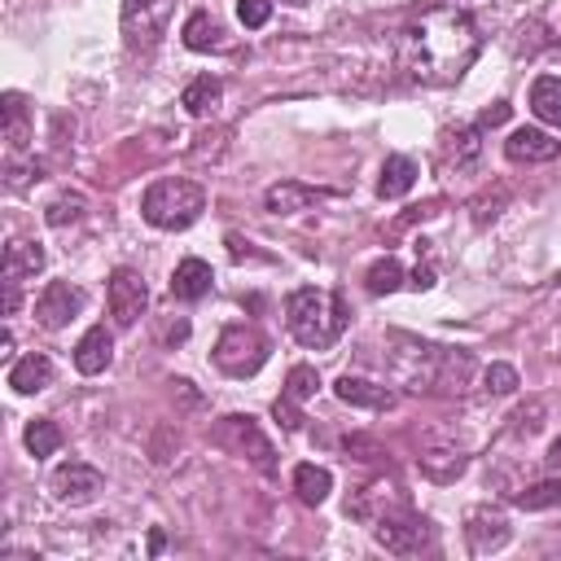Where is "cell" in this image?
<instances>
[{
    "label": "cell",
    "instance_id": "1",
    "mask_svg": "<svg viewBox=\"0 0 561 561\" xmlns=\"http://www.w3.org/2000/svg\"><path fill=\"white\" fill-rule=\"evenodd\" d=\"M478 44L482 39H478L473 18L456 4H438L403 31L399 61H403L408 79H416V83H456L473 66Z\"/></svg>",
    "mask_w": 561,
    "mask_h": 561
},
{
    "label": "cell",
    "instance_id": "2",
    "mask_svg": "<svg viewBox=\"0 0 561 561\" xmlns=\"http://www.w3.org/2000/svg\"><path fill=\"white\" fill-rule=\"evenodd\" d=\"M285 320H289V333L311 346V351H324L342 337L346 329V307L337 294H324V289H294L289 302H285Z\"/></svg>",
    "mask_w": 561,
    "mask_h": 561
},
{
    "label": "cell",
    "instance_id": "3",
    "mask_svg": "<svg viewBox=\"0 0 561 561\" xmlns=\"http://www.w3.org/2000/svg\"><path fill=\"white\" fill-rule=\"evenodd\" d=\"M202 210H206V193L193 180H153L140 197L145 224H153L162 232H180V228L197 224Z\"/></svg>",
    "mask_w": 561,
    "mask_h": 561
},
{
    "label": "cell",
    "instance_id": "4",
    "mask_svg": "<svg viewBox=\"0 0 561 561\" xmlns=\"http://www.w3.org/2000/svg\"><path fill=\"white\" fill-rule=\"evenodd\" d=\"M267 359V337L254 324H228L215 342V364L228 377H254Z\"/></svg>",
    "mask_w": 561,
    "mask_h": 561
},
{
    "label": "cell",
    "instance_id": "5",
    "mask_svg": "<svg viewBox=\"0 0 561 561\" xmlns=\"http://www.w3.org/2000/svg\"><path fill=\"white\" fill-rule=\"evenodd\" d=\"M373 539H377L386 552H394V557H412V552H421V548L430 543V526H425V517H416L408 504H394L390 513H381V517L373 522Z\"/></svg>",
    "mask_w": 561,
    "mask_h": 561
},
{
    "label": "cell",
    "instance_id": "6",
    "mask_svg": "<svg viewBox=\"0 0 561 561\" xmlns=\"http://www.w3.org/2000/svg\"><path fill=\"white\" fill-rule=\"evenodd\" d=\"M175 0H123V39L127 48H153L171 22Z\"/></svg>",
    "mask_w": 561,
    "mask_h": 561
},
{
    "label": "cell",
    "instance_id": "7",
    "mask_svg": "<svg viewBox=\"0 0 561 561\" xmlns=\"http://www.w3.org/2000/svg\"><path fill=\"white\" fill-rule=\"evenodd\" d=\"M105 302H110L114 324H118V329H131V324L145 316V307H149V289H145L140 272H131V267H114V272H110Z\"/></svg>",
    "mask_w": 561,
    "mask_h": 561
},
{
    "label": "cell",
    "instance_id": "8",
    "mask_svg": "<svg viewBox=\"0 0 561 561\" xmlns=\"http://www.w3.org/2000/svg\"><path fill=\"white\" fill-rule=\"evenodd\" d=\"M219 443H228V447H237V451H245L263 473H272L276 469V451H272V443L263 438V430L254 425V416H241V412H232V416H224L219 421Z\"/></svg>",
    "mask_w": 561,
    "mask_h": 561
},
{
    "label": "cell",
    "instance_id": "9",
    "mask_svg": "<svg viewBox=\"0 0 561 561\" xmlns=\"http://www.w3.org/2000/svg\"><path fill=\"white\" fill-rule=\"evenodd\" d=\"M79 311H83V289L70 285V280H48L44 294L35 298V320H39L44 329H61V324H70Z\"/></svg>",
    "mask_w": 561,
    "mask_h": 561
},
{
    "label": "cell",
    "instance_id": "10",
    "mask_svg": "<svg viewBox=\"0 0 561 561\" xmlns=\"http://www.w3.org/2000/svg\"><path fill=\"white\" fill-rule=\"evenodd\" d=\"M101 469H92V465H83V460H66V465H57L53 469V495L61 500V504H88V500H96V491H101Z\"/></svg>",
    "mask_w": 561,
    "mask_h": 561
},
{
    "label": "cell",
    "instance_id": "11",
    "mask_svg": "<svg viewBox=\"0 0 561 561\" xmlns=\"http://www.w3.org/2000/svg\"><path fill=\"white\" fill-rule=\"evenodd\" d=\"M504 153H508V162H526V167L530 162H552L561 153V140H552L539 127H517V131H508Z\"/></svg>",
    "mask_w": 561,
    "mask_h": 561
},
{
    "label": "cell",
    "instance_id": "12",
    "mask_svg": "<svg viewBox=\"0 0 561 561\" xmlns=\"http://www.w3.org/2000/svg\"><path fill=\"white\" fill-rule=\"evenodd\" d=\"M110 359H114V337H110L105 324H92V329L79 337V346H75V368H79L83 377H96V373L110 368Z\"/></svg>",
    "mask_w": 561,
    "mask_h": 561
},
{
    "label": "cell",
    "instance_id": "13",
    "mask_svg": "<svg viewBox=\"0 0 561 561\" xmlns=\"http://www.w3.org/2000/svg\"><path fill=\"white\" fill-rule=\"evenodd\" d=\"M210 285H215V272H210L206 259H184V263L171 272V294H175L180 302H197V298H206Z\"/></svg>",
    "mask_w": 561,
    "mask_h": 561
},
{
    "label": "cell",
    "instance_id": "14",
    "mask_svg": "<svg viewBox=\"0 0 561 561\" xmlns=\"http://www.w3.org/2000/svg\"><path fill=\"white\" fill-rule=\"evenodd\" d=\"M333 394H337L342 403H355V408H390V403H394V390H386V386H377V381H368V377H351V373L337 377Z\"/></svg>",
    "mask_w": 561,
    "mask_h": 561
},
{
    "label": "cell",
    "instance_id": "15",
    "mask_svg": "<svg viewBox=\"0 0 561 561\" xmlns=\"http://www.w3.org/2000/svg\"><path fill=\"white\" fill-rule=\"evenodd\" d=\"M465 535H469V548H473V552H495V548L508 543V522H504L500 513H491V508H478V513L469 517Z\"/></svg>",
    "mask_w": 561,
    "mask_h": 561
},
{
    "label": "cell",
    "instance_id": "16",
    "mask_svg": "<svg viewBox=\"0 0 561 561\" xmlns=\"http://www.w3.org/2000/svg\"><path fill=\"white\" fill-rule=\"evenodd\" d=\"M0 114H4V140H9V149L22 153L31 145V105H26V96L22 92H4Z\"/></svg>",
    "mask_w": 561,
    "mask_h": 561
},
{
    "label": "cell",
    "instance_id": "17",
    "mask_svg": "<svg viewBox=\"0 0 561 561\" xmlns=\"http://www.w3.org/2000/svg\"><path fill=\"white\" fill-rule=\"evenodd\" d=\"M324 193L320 188H307V184H298V180H280V184H272L267 193H263V206L272 210V215H294V210H307L311 202H320Z\"/></svg>",
    "mask_w": 561,
    "mask_h": 561
},
{
    "label": "cell",
    "instance_id": "18",
    "mask_svg": "<svg viewBox=\"0 0 561 561\" xmlns=\"http://www.w3.org/2000/svg\"><path fill=\"white\" fill-rule=\"evenodd\" d=\"M48 381H53V359L39 355V351L22 355V359L9 368V386H13L18 394H39Z\"/></svg>",
    "mask_w": 561,
    "mask_h": 561
},
{
    "label": "cell",
    "instance_id": "19",
    "mask_svg": "<svg viewBox=\"0 0 561 561\" xmlns=\"http://www.w3.org/2000/svg\"><path fill=\"white\" fill-rule=\"evenodd\" d=\"M412 184H416V162H412V158H403V153H390V158L381 162V175H377V193L394 202V197L412 193Z\"/></svg>",
    "mask_w": 561,
    "mask_h": 561
},
{
    "label": "cell",
    "instance_id": "20",
    "mask_svg": "<svg viewBox=\"0 0 561 561\" xmlns=\"http://www.w3.org/2000/svg\"><path fill=\"white\" fill-rule=\"evenodd\" d=\"M530 110H535L539 123L561 127V79L557 75H539L530 83Z\"/></svg>",
    "mask_w": 561,
    "mask_h": 561
},
{
    "label": "cell",
    "instance_id": "21",
    "mask_svg": "<svg viewBox=\"0 0 561 561\" xmlns=\"http://www.w3.org/2000/svg\"><path fill=\"white\" fill-rule=\"evenodd\" d=\"M224 101V83L215 79V75H197L184 92H180V105L188 110V114H197V118H206V114H215V105Z\"/></svg>",
    "mask_w": 561,
    "mask_h": 561
},
{
    "label": "cell",
    "instance_id": "22",
    "mask_svg": "<svg viewBox=\"0 0 561 561\" xmlns=\"http://www.w3.org/2000/svg\"><path fill=\"white\" fill-rule=\"evenodd\" d=\"M44 272V250L35 241H13L4 250V280H26V276H39Z\"/></svg>",
    "mask_w": 561,
    "mask_h": 561
},
{
    "label": "cell",
    "instance_id": "23",
    "mask_svg": "<svg viewBox=\"0 0 561 561\" xmlns=\"http://www.w3.org/2000/svg\"><path fill=\"white\" fill-rule=\"evenodd\" d=\"M294 491H298L302 504H324L329 491H333V473L320 469V465H298L294 469Z\"/></svg>",
    "mask_w": 561,
    "mask_h": 561
},
{
    "label": "cell",
    "instance_id": "24",
    "mask_svg": "<svg viewBox=\"0 0 561 561\" xmlns=\"http://www.w3.org/2000/svg\"><path fill=\"white\" fill-rule=\"evenodd\" d=\"M184 44L193 53H210V48H224V26L210 18V13H193L184 22Z\"/></svg>",
    "mask_w": 561,
    "mask_h": 561
},
{
    "label": "cell",
    "instance_id": "25",
    "mask_svg": "<svg viewBox=\"0 0 561 561\" xmlns=\"http://www.w3.org/2000/svg\"><path fill=\"white\" fill-rule=\"evenodd\" d=\"M513 504H517V508H526V513H539V508H557V504H561V478H543V482H530L526 491H517V495H513Z\"/></svg>",
    "mask_w": 561,
    "mask_h": 561
},
{
    "label": "cell",
    "instance_id": "26",
    "mask_svg": "<svg viewBox=\"0 0 561 561\" xmlns=\"http://www.w3.org/2000/svg\"><path fill=\"white\" fill-rule=\"evenodd\" d=\"M364 285H368V294H394L399 285H403V267H399V259H377L373 267H368V276H364Z\"/></svg>",
    "mask_w": 561,
    "mask_h": 561
},
{
    "label": "cell",
    "instance_id": "27",
    "mask_svg": "<svg viewBox=\"0 0 561 561\" xmlns=\"http://www.w3.org/2000/svg\"><path fill=\"white\" fill-rule=\"evenodd\" d=\"M61 447V430L53 421H31L26 425V451L39 460V456H53Z\"/></svg>",
    "mask_w": 561,
    "mask_h": 561
},
{
    "label": "cell",
    "instance_id": "28",
    "mask_svg": "<svg viewBox=\"0 0 561 561\" xmlns=\"http://www.w3.org/2000/svg\"><path fill=\"white\" fill-rule=\"evenodd\" d=\"M316 390H320V373H316L311 364H294L289 377H285V394L302 403V399H311Z\"/></svg>",
    "mask_w": 561,
    "mask_h": 561
},
{
    "label": "cell",
    "instance_id": "29",
    "mask_svg": "<svg viewBox=\"0 0 561 561\" xmlns=\"http://www.w3.org/2000/svg\"><path fill=\"white\" fill-rule=\"evenodd\" d=\"M79 215H83V197H79V193H61V197H53V202H48V210H44V219H48L53 228L75 224Z\"/></svg>",
    "mask_w": 561,
    "mask_h": 561
},
{
    "label": "cell",
    "instance_id": "30",
    "mask_svg": "<svg viewBox=\"0 0 561 561\" xmlns=\"http://www.w3.org/2000/svg\"><path fill=\"white\" fill-rule=\"evenodd\" d=\"M482 386H486L491 394H513L522 381H517V368H513V364H491V368L482 373Z\"/></svg>",
    "mask_w": 561,
    "mask_h": 561
},
{
    "label": "cell",
    "instance_id": "31",
    "mask_svg": "<svg viewBox=\"0 0 561 561\" xmlns=\"http://www.w3.org/2000/svg\"><path fill=\"white\" fill-rule=\"evenodd\" d=\"M478 131H482V127H460V131H451V158H456V167H469V162L478 158Z\"/></svg>",
    "mask_w": 561,
    "mask_h": 561
},
{
    "label": "cell",
    "instance_id": "32",
    "mask_svg": "<svg viewBox=\"0 0 561 561\" xmlns=\"http://www.w3.org/2000/svg\"><path fill=\"white\" fill-rule=\"evenodd\" d=\"M237 18H241V26L259 31V26H267V18H272V0H237Z\"/></svg>",
    "mask_w": 561,
    "mask_h": 561
},
{
    "label": "cell",
    "instance_id": "33",
    "mask_svg": "<svg viewBox=\"0 0 561 561\" xmlns=\"http://www.w3.org/2000/svg\"><path fill=\"white\" fill-rule=\"evenodd\" d=\"M543 425V403H530V408H517L513 412V430L517 434H535Z\"/></svg>",
    "mask_w": 561,
    "mask_h": 561
},
{
    "label": "cell",
    "instance_id": "34",
    "mask_svg": "<svg viewBox=\"0 0 561 561\" xmlns=\"http://www.w3.org/2000/svg\"><path fill=\"white\" fill-rule=\"evenodd\" d=\"M298 399H289V394H280L276 403H272V412H276V421L285 425V430H302V412L294 408Z\"/></svg>",
    "mask_w": 561,
    "mask_h": 561
},
{
    "label": "cell",
    "instance_id": "35",
    "mask_svg": "<svg viewBox=\"0 0 561 561\" xmlns=\"http://www.w3.org/2000/svg\"><path fill=\"white\" fill-rule=\"evenodd\" d=\"M508 118V105L504 101H495L491 110H482V118H478V127H495V123H504Z\"/></svg>",
    "mask_w": 561,
    "mask_h": 561
},
{
    "label": "cell",
    "instance_id": "36",
    "mask_svg": "<svg viewBox=\"0 0 561 561\" xmlns=\"http://www.w3.org/2000/svg\"><path fill=\"white\" fill-rule=\"evenodd\" d=\"M412 285H416V289H430V285H434V267H416V272H412Z\"/></svg>",
    "mask_w": 561,
    "mask_h": 561
},
{
    "label": "cell",
    "instance_id": "37",
    "mask_svg": "<svg viewBox=\"0 0 561 561\" xmlns=\"http://www.w3.org/2000/svg\"><path fill=\"white\" fill-rule=\"evenodd\" d=\"M548 460H552V465H561V438L552 443V451H548Z\"/></svg>",
    "mask_w": 561,
    "mask_h": 561
},
{
    "label": "cell",
    "instance_id": "38",
    "mask_svg": "<svg viewBox=\"0 0 561 561\" xmlns=\"http://www.w3.org/2000/svg\"><path fill=\"white\" fill-rule=\"evenodd\" d=\"M289 4H307V0H289Z\"/></svg>",
    "mask_w": 561,
    "mask_h": 561
}]
</instances>
